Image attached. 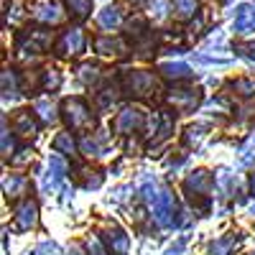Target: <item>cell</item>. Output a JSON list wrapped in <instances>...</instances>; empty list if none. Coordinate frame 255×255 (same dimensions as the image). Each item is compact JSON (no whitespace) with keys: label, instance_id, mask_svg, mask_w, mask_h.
<instances>
[{"label":"cell","instance_id":"d6a6232c","mask_svg":"<svg viewBox=\"0 0 255 255\" xmlns=\"http://www.w3.org/2000/svg\"><path fill=\"white\" fill-rule=\"evenodd\" d=\"M186 245H189V238L184 235V238H179V240H176V243H174L171 248L166 250V255H181V253L186 250Z\"/></svg>","mask_w":255,"mask_h":255},{"label":"cell","instance_id":"4fadbf2b","mask_svg":"<svg viewBox=\"0 0 255 255\" xmlns=\"http://www.w3.org/2000/svg\"><path fill=\"white\" fill-rule=\"evenodd\" d=\"M105 243H108V248L115 253V255H125L128 250H130V238L125 235V230L120 227H108V232H105Z\"/></svg>","mask_w":255,"mask_h":255},{"label":"cell","instance_id":"ffe728a7","mask_svg":"<svg viewBox=\"0 0 255 255\" xmlns=\"http://www.w3.org/2000/svg\"><path fill=\"white\" fill-rule=\"evenodd\" d=\"M171 8H174V15H176V18L189 20V18L197 15L199 3H197V0H171Z\"/></svg>","mask_w":255,"mask_h":255},{"label":"cell","instance_id":"83f0119b","mask_svg":"<svg viewBox=\"0 0 255 255\" xmlns=\"http://www.w3.org/2000/svg\"><path fill=\"white\" fill-rule=\"evenodd\" d=\"M148 5H151V15H153L156 20H163V18L168 15V10H174L168 0H148Z\"/></svg>","mask_w":255,"mask_h":255},{"label":"cell","instance_id":"7a4b0ae2","mask_svg":"<svg viewBox=\"0 0 255 255\" xmlns=\"http://www.w3.org/2000/svg\"><path fill=\"white\" fill-rule=\"evenodd\" d=\"M151 220L161 227V230H171L179 225V212H176V197H174V191L163 186L158 191V197L156 202L151 204Z\"/></svg>","mask_w":255,"mask_h":255},{"label":"cell","instance_id":"d4e9b609","mask_svg":"<svg viewBox=\"0 0 255 255\" xmlns=\"http://www.w3.org/2000/svg\"><path fill=\"white\" fill-rule=\"evenodd\" d=\"M64 3H67V10L74 15V18H87L90 13H92V3L95 0H64Z\"/></svg>","mask_w":255,"mask_h":255},{"label":"cell","instance_id":"2e32d148","mask_svg":"<svg viewBox=\"0 0 255 255\" xmlns=\"http://www.w3.org/2000/svg\"><path fill=\"white\" fill-rule=\"evenodd\" d=\"M33 113H36V118L44 123V125L56 123V108L51 105V100H46V97H38V100L33 102Z\"/></svg>","mask_w":255,"mask_h":255},{"label":"cell","instance_id":"4316f807","mask_svg":"<svg viewBox=\"0 0 255 255\" xmlns=\"http://www.w3.org/2000/svg\"><path fill=\"white\" fill-rule=\"evenodd\" d=\"M204 130H207V125H189L186 130H184V138H181L184 145H189V148L197 145V143L204 138Z\"/></svg>","mask_w":255,"mask_h":255},{"label":"cell","instance_id":"4dcf8cb0","mask_svg":"<svg viewBox=\"0 0 255 255\" xmlns=\"http://www.w3.org/2000/svg\"><path fill=\"white\" fill-rule=\"evenodd\" d=\"M87 255H108V248L102 245V240L97 235H92L87 240Z\"/></svg>","mask_w":255,"mask_h":255},{"label":"cell","instance_id":"6da1fadb","mask_svg":"<svg viewBox=\"0 0 255 255\" xmlns=\"http://www.w3.org/2000/svg\"><path fill=\"white\" fill-rule=\"evenodd\" d=\"M61 118L67 123L69 130H90L95 125V115H92V108L84 97H69L64 100L61 105Z\"/></svg>","mask_w":255,"mask_h":255},{"label":"cell","instance_id":"cb8c5ba5","mask_svg":"<svg viewBox=\"0 0 255 255\" xmlns=\"http://www.w3.org/2000/svg\"><path fill=\"white\" fill-rule=\"evenodd\" d=\"M77 77H79L82 84L92 87V84L100 79V67H97V64H92V61H87V64H82V67L77 69Z\"/></svg>","mask_w":255,"mask_h":255},{"label":"cell","instance_id":"ba28073f","mask_svg":"<svg viewBox=\"0 0 255 255\" xmlns=\"http://www.w3.org/2000/svg\"><path fill=\"white\" fill-rule=\"evenodd\" d=\"M15 212V230L20 232H28L38 225V204L33 199H23V202H18L13 207Z\"/></svg>","mask_w":255,"mask_h":255},{"label":"cell","instance_id":"5bb4252c","mask_svg":"<svg viewBox=\"0 0 255 255\" xmlns=\"http://www.w3.org/2000/svg\"><path fill=\"white\" fill-rule=\"evenodd\" d=\"M51 148H54V153H59V156H74L77 153V138H74V133L69 130H61V133H56L54 135V140H51Z\"/></svg>","mask_w":255,"mask_h":255},{"label":"cell","instance_id":"d590c367","mask_svg":"<svg viewBox=\"0 0 255 255\" xmlns=\"http://www.w3.org/2000/svg\"><path fill=\"white\" fill-rule=\"evenodd\" d=\"M61 194H64V197H61V202L74 199V186H64V189H61Z\"/></svg>","mask_w":255,"mask_h":255},{"label":"cell","instance_id":"ab89813d","mask_svg":"<svg viewBox=\"0 0 255 255\" xmlns=\"http://www.w3.org/2000/svg\"><path fill=\"white\" fill-rule=\"evenodd\" d=\"M26 255H36V253H33V250H31V253H26Z\"/></svg>","mask_w":255,"mask_h":255},{"label":"cell","instance_id":"d6986e66","mask_svg":"<svg viewBox=\"0 0 255 255\" xmlns=\"http://www.w3.org/2000/svg\"><path fill=\"white\" fill-rule=\"evenodd\" d=\"M115 102H118V92H115L113 87H105V90H100V92L95 95V108H97L100 113H110V110L115 108Z\"/></svg>","mask_w":255,"mask_h":255},{"label":"cell","instance_id":"7402d4cb","mask_svg":"<svg viewBox=\"0 0 255 255\" xmlns=\"http://www.w3.org/2000/svg\"><path fill=\"white\" fill-rule=\"evenodd\" d=\"M38 87L44 90V92H54L61 87V74L59 69H44V72H38Z\"/></svg>","mask_w":255,"mask_h":255},{"label":"cell","instance_id":"8fae6325","mask_svg":"<svg viewBox=\"0 0 255 255\" xmlns=\"http://www.w3.org/2000/svg\"><path fill=\"white\" fill-rule=\"evenodd\" d=\"M158 74H161L163 79H171V82H184V79L194 77L191 67H189V64H184V61H166V64H161Z\"/></svg>","mask_w":255,"mask_h":255},{"label":"cell","instance_id":"e575fe53","mask_svg":"<svg viewBox=\"0 0 255 255\" xmlns=\"http://www.w3.org/2000/svg\"><path fill=\"white\" fill-rule=\"evenodd\" d=\"M18 153H20V156H15V158H13V163H26L28 158H33V148H20Z\"/></svg>","mask_w":255,"mask_h":255},{"label":"cell","instance_id":"f1b7e54d","mask_svg":"<svg viewBox=\"0 0 255 255\" xmlns=\"http://www.w3.org/2000/svg\"><path fill=\"white\" fill-rule=\"evenodd\" d=\"M15 153V138H13V133L8 130V120L3 118V156L8 158V156H13Z\"/></svg>","mask_w":255,"mask_h":255},{"label":"cell","instance_id":"30bf717a","mask_svg":"<svg viewBox=\"0 0 255 255\" xmlns=\"http://www.w3.org/2000/svg\"><path fill=\"white\" fill-rule=\"evenodd\" d=\"M33 18L38 20V23H44V26H56L59 20L64 18V13H61V5L56 3V0H46V3H41L33 10Z\"/></svg>","mask_w":255,"mask_h":255},{"label":"cell","instance_id":"44dd1931","mask_svg":"<svg viewBox=\"0 0 255 255\" xmlns=\"http://www.w3.org/2000/svg\"><path fill=\"white\" fill-rule=\"evenodd\" d=\"M18 92H20V84H18L15 69H5L3 72V102H10Z\"/></svg>","mask_w":255,"mask_h":255},{"label":"cell","instance_id":"8d00e7d4","mask_svg":"<svg viewBox=\"0 0 255 255\" xmlns=\"http://www.w3.org/2000/svg\"><path fill=\"white\" fill-rule=\"evenodd\" d=\"M250 189L255 191V171H253V176H250Z\"/></svg>","mask_w":255,"mask_h":255},{"label":"cell","instance_id":"603a6c76","mask_svg":"<svg viewBox=\"0 0 255 255\" xmlns=\"http://www.w3.org/2000/svg\"><path fill=\"white\" fill-rule=\"evenodd\" d=\"M158 186H156V179L151 176V174H145L143 179H140V186H138V194L143 197V202H148V204H153L156 202V197H158Z\"/></svg>","mask_w":255,"mask_h":255},{"label":"cell","instance_id":"836d02e7","mask_svg":"<svg viewBox=\"0 0 255 255\" xmlns=\"http://www.w3.org/2000/svg\"><path fill=\"white\" fill-rule=\"evenodd\" d=\"M128 191H133V186H120V189L113 191L110 199H113V202H125V199H128Z\"/></svg>","mask_w":255,"mask_h":255},{"label":"cell","instance_id":"277c9868","mask_svg":"<svg viewBox=\"0 0 255 255\" xmlns=\"http://www.w3.org/2000/svg\"><path fill=\"white\" fill-rule=\"evenodd\" d=\"M212 186H215V176H212L207 168H197V171H191L184 181V191H186V197L191 199H197V197H207Z\"/></svg>","mask_w":255,"mask_h":255},{"label":"cell","instance_id":"52a82bcc","mask_svg":"<svg viewBox=\"0 0 255 255\" xmlns=\"http://www.w3.org/2000/svg\"><path fill=\"white\" fill-rule=\"evenodd\" d=\"M82 49H84V33H82V28L64 31L59 36V41H56V46H54L56 56H77V54H82Z\"/></svg>","mask_w":255,"mask_h":255},{"label":"cell","instance_id":"74e56055","mask_svg":"<svg viewBox=\"0 0 255 255\" xmlns=\"http://www.w3.org/2000/svg\"><path fill=\"white\" fill-rule=\"evenodd\" d=\"M67 255H82V253H79V250H69Z\"/></svg>","mask_w":255,"mask_h":255},{"label":"cell","instance_id":"1f68e13d","mask_svg":"<svg viewBox=\"0 0 255 255\" xmlns=\"http://www.w3.org/2000/svg\"><path fill=\"white\" fill-rule=\"evenodd\" d=\"M82 186H84V189H100V186H102V174H100V171L87 174V179L82 181Z\"/></svg>","mask_w":255,"mask_h":255},{"label":"cell","instance_id":"5b68a950","mask_svg":"<svg viewBox=\"0 0 255 255\" xmlns=\"http://www.w3.org/2000/svg\"><path fill=\"white\" fill-rule=\"evenodd\" d=\"M143 123H145V118H143V113L138 108H123L118 113L113 128H115V133H120V135H133V133H138L143 128Z\"/></svg>","mask_w":255,"mask_h":255},{"label":"cell","instance_id":"60d3db41","mask_svg":"<svg viewBox=\"0 0 255 255\" xmlns=\"http://www.w3.org/2000/svg\"><path fill=\"white\" fill-rule=\"evenodd\" d=\"M133 3H140V0H133Z\"/></svg>","mask_w":255,"mask_h":255},{"label":"cell","instance_id":"7bdbcfd3","mask_svg":"<svg viewBox=\"0 0 255 255\" xmlns=\"http://www.w3.org/2000/svg\"><path fill=\"white\" fill-rule=\"evenodd\" d=\"M253 255H255V253H253Z\"/></svg>","mask_w":255,"mask_h":255},{"label":"cell","instance_id":"b9f144b4","mask_svg":"<svg viewBox=\"0 0 255 255\" xmlns=\"http://www.w3.org/2000/svg\"><path fill=\"white\" fill-rule=\"evenodd\" d=\"M253 138H255V133H253Z\"/></svg>","mask_w":255,"mask_h":255},{"label":"cell","instance_id":"3957f363","mask_svg":"<svg viewBox=\"0 0 255 255\" xmlns=\"http://www.w3.org/2000/svg\"><path fill=\"white\" fill-rule=\"evenodd\" d=\"M156 84H158L156 74L148 69H130L123 77V90L133 97H148L156 90Z\"/></svg>","mask_w":255,"mask_h":255},{"label":"cell","instance_id":"9c48e42d","mask_svg":"<svg viewBox=\"0 0 255 255\" xmlns=\"http://www.w3.org/2000/svg\"><path fill=\"white\" fill-rule=\"evenodd\" d=\"M97 28L100 31H118L123 26V8L120 5H105L97 13Z\"/></svg>","mask_w":255,"mask_h":255},{"label":"cell","instance_id":"f35d334b","mask_svg":"<svg viewBox=\"0 0 255 255\" xmlns=\"http://www.w3.org/2000/svg\"><path fill=\"white\" fill-rule=\"evenodd\" d=\"M250 215H255V204H253V207H250Z\"/></svg>","mask_w":255,"mask_h":255},{"label":"cell","instance_id":"484cf974","mask_svg":"<svg viewBox=\"0 0 255 255\" xmlns=\"http://www.w3.org/2000/svg\"><path fill=\"white\" fill-rule=\"evenodd\" d=\"M230 90H235L240 97H253L255 95V79H248V77H238V79H232L230 82Z\"/></svg>","mask_w":255,"mask_h":255},{"label":"cell","instance_id":"e0dca14e","mask_svg":"<svg viewBox=\"0 0 255 255\" xmlns=\"http://www.w3.org/2000/svg\"><path fill=\"white\" fill-rule=\"evenodd\" d=\"M120 49H123V44L118 38H113V36H97L95 38V51L100 56H118Z\"/></svg>","mask_w":255,"mask_h":255},{"label":"cell","instance_id":"ac0fdd59","mask_svg":"<svg viewBox=\"0 0 255 255\" xmlns=\"http://www.w3.org/2000/svg\"><path fill=\"white\" fill-rule=\"evenodd\" d=\"M240 243V238H217L207 245V255H235V245Z\"/></svg>","mask_w":255,"mask_h":255},{"label":"cell","instance_id":"7c38bea8","mask_svg":"<svg viewBox=\"0 0 255 255\" xmlns=\"http://www.w3.org/2000/svg\"><path fill=\"white\" fill-rule=\"evenodd\" d=\"M38 123H36V113L31 110H18L13 115V133L18 135H38Z\"/></svg>","mask_w":255,"mask_h":255},{"label":"cell","instance_id":"9a60e30c","mask_svg":"<svg viewBox=\"0 0 255 255\" xmlns=\"http://www.w3.org/2000/svg\"><path fill=\"white\" fill-rule=\"evenodd\" d=\"M26 189H28V176H23V174H10V176L3 179V191H5L8 199L23 197Z\"/></svg>","mask_w":255,"mask_h":255},{"label":"cell","instance_id":"f546056e","mask_svg":"<svg viewBox=\"0 0 255 255\" xmlns=\"http://www.w3.org/2000/svg\"><path fill=\"white\" fill-rule=\"evenodd\" d=\"M36 255H59V245L51 243V240H41L36 248H33Z\"/></svg>","mask_w":255,"mask_h":255},{"label":"cell","instance_id":"8992f818","mask_svg":"<svg viewBox=\"0 0 255 255\" xmlns=\"http://www.w3.org/2000/svg\"><path fill=\"white\" fill-rule=\"evenodd\" d=\"M168 105L176 110V113H194L199 108V102H202V90H174V92H168Z\"/></svg>","mask_w":255,"mask_h":255}]
</instances>
